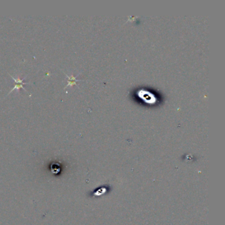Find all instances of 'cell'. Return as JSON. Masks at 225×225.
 Wrapping results in <instances>:
<instances>
[{"instance_id":"1","label":"cell","mask_w":225,"mask_h":225,"mask_svg":"<svg viewBox=\"0 0 225 225\" xmlns=\"http://www.w3.org/2000/svg\"><path fill=\"white\" fill-rule=\"evenodd\" d=\"M138 96L140 97L141 99L144 100V101L145 102H147V103L149 104L155 103L156 101V99L155 95L143 89L139 90Z\"/></svg>"},{"instance_id":"2","label":"cell","mask_w":225,"mask_h":225,"mask_svg":"<svg viewBox=\"0 0 225 225\" xmlns=\"http://www.w3.org/2000/svg\"><path fill=\"white\" fill-rule=\"evenodd\" d=\"M65 74L66 76H67V78H68V80H67L68 83H67V85L65 87L64 89H65V88H67V87H72V86H73V85H76V82L78 81H79V80L77 79V76L79 75H77V76H74V75H70V76H69V75H67V74H66V73H65Z\"/></svg>"},{"instance_id":"3","label":"cell","mask_w":225,"mask_h":225,"mask_svg":"<svg viewBox=\"0 0 225 225\" xmlns=\"http://www.w3.org/2000/svg\"><path fill=\"white\" fill-rule=\"evenodd\" d=\"M26 84L28 85V83H15V84L14 87L10 90V91H9V92L8 93V94H10L11 92H13V90H16V89L19 90V89H23V90H25V91H26V90L25 89H24V87H23V85H26Z\"/></svg>"},{"instance_id":"4","label":"cell","mask_w":225,"mask_h":225,"mask_svg":"<svg viewBox=\"0 0 225 225\" xmlns=\"http://www.w3.org/2000/svg\"><path fill=\"white\" fill-rule=\"evenodd\" d=\"M9 75H10L12 79H13L14 81L16 83H24L23 82V81L24 80V79H21L20 77H17V78H16V79H15V78H14L13 76H11L10 74H9Z\"/></svg>"}]
</instances>
